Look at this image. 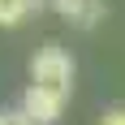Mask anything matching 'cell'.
<instances>
[{"label":"cell","instance_id":"8992f818","mask_svg":"<svg viewBox=\"0 0 125 125\" xmlns=\"http://www.w3.org/2000/svg\"><path fill=\"white\" fill-rule=\"evenodd\" d=\"M99 125H125V104H112V108H104Z\"/></svg>","mask_w":125,"mask_h":125},{"label":"cell","instance_id":"277c9868","mask_svg":"<svg viewBox=\"0 0 125 125\" xmlns=\"http://www.w3.org/2000/svg\"><path fill=\"white\" fill-rule=\"evenodd\" d=\"M35 9L39 0H0V26H22Z\"/></svg>","mask_w":125,"mask_h":125},{"label":"cell","instance_id":"3957f363","mask_svg":"<svg viewBox=\"0 0 125 125\" xmlns=\"http://www.w3.org/2000/svg\"><path fill=\"white\" fill-rule=\"evenodd\" d=\"M52 9L61 13L69 26H78V30H95V26L104 22V0H52Z\"/></svg>","mask_w":125,"mask_h":125},{"label":"cell","instance_id":"5b68a950","mask_svg":"<svg viewBox=\"0 0 125 125\" xmlns=\"http://www.w3.org/2000/svg\"><path fill=\"white\" fill-rule=\"evenodd\" d=\"M0 125H35V116L26 108H0Z\"/></svg>","mask_w":125,"mask_h":125},{"label":"cell","instance_id":"7a4b0ae2","mask_svg":"<svg viewBox=\"0 0 125 125\" xmlns=\"http://www.w3.org/2000/svg\"><path fill=\"white\" fill-rule=\"evenodd\" d=\"M65 104H69V95H65V91H52V86L30 82V86H26L22 108L35 116V125H56V121H61V112H65Z\"/></svg>","mask_w":125,"mask_h":125},{"label":"cell","instance_id":"6da1fadb","mask_svg":"<svg viewBox=\"0 0 125 125\" xmlns=\"http://www.w3.org/2000/svg\"><path fill=\"white\" fill-rule=\"evenodd\" d=\"M30 78L39 86H52V91H65L69 95V86H73V56L61 43H43L30 56Z\"/></svg>","mask_w":125,"mask_h":125},{"label":"cell","instance_id":"52a82bcc","mask_svg":"<svg viewBox=\"0 0 125 125\" xmlns=\"http://www.w3.org/2000/svg\"><path fill=\"white\" fill-rule=\"evenodd\" d=\"M39 4H43V0H39Z\"/></svg>","mask_w":125,"mask_h":125}]
</instances>
